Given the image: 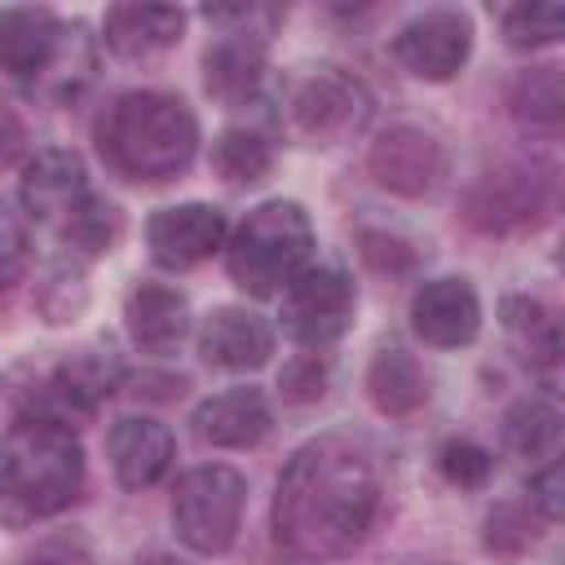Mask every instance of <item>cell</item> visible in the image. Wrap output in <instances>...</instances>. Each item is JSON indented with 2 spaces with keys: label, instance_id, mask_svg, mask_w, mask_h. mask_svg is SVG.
Wrapping results in <instances>:
<instances>
[{
  "label": "cell",
  "instance_id": "cell-5",
  "mask_svg": "<svg viewBox=\"0 0 565 565\" xmlns=\"http://www.w3.org/2000/svg\"><path fill=\"white\" fill-rule=\"evenodd\" d=\"M247 503V481L225 463L190 468L172 490V525L177 539L199 556H221L238 539Z\"/></svg>",
  "mask_w": 565,
  "mask_h": 565
},
{
  "label": "cell",
  "instance_id": "cell-33",
  "mask_svg": "<svg viewBox=\"0 0 565 565\" xmlns=\"http://www.w3.org/2000/svg\"><path fill=\"white\" fill-rule=\"evenodd\" d=\"M322 380H327L322 362H318V358H300V362H291V366L282 371V397H291V402H313V397H322Z\"/></svg>",
  "mask_w": 565,
  "mask_h": 565
},
{
  "label": "cell",
  "instance_id": "cell-6",
  "mask_svg": "<svg viewBox=\"0 0 565 565\" xmlns=\"http://www.w3.org/2000/svg\"><path fill=\"white\" fill-rule=\"evenodd\" d=\"M552 207V172L539 163H503L481 172L463 194L468 225L486 234H508L539 225Z\"/></svg>",
  "mask_w": 565,
  "mask_h": 565
},
{
  "label": "cell",
  "instance_id": "cell-25",
  "mask_svg": "<svg viewBox=\"0 0 565 565\" xmlns=\"http://www.w3.org/2000/svg\"><path fill=\"white\" fill-rule=\"evenodd\" d=\"M212 168L225 185H256L274 168V150L260 132L252 128H225L212 146Z\"/></svg>",
  "mask_w": 565,
  "mask_h": 565
},
{
  "label": "cell",
  "instance_id": "cell-16",
  "mask_svg": "<svg viewBox=\"0 0 565 565\" xmlns=\"http://www.w3.org/2000/svg\"><path fill=\"white\" fill-rule=\"evenodd\" d=\"M199 353L207 366H221V371H256L274 353V327L260 313L238 305L212 309L199 327Z\"/></svg>",
  "mask_w": 565,
  "mask_h": 565
},
{
  "label": "cell",
  "instance_id": "cell-19",
  "mask_svg": "<svg viewBox=\"0 0 565 565\" xmlns=\"http://www.w3.org/2000/svg\"><path fill=\"white\" fill-rule=\"evenodd\" d=\"M124 327L141 353H172L190 331V305L177 287L141 282L124 305Z\"/></svg>",
  "mask_w": 565,
  "mask_h": 565
},
{
  "label": "cell",
  "instance_id": "cell-27",
  "mask_svg": "<svg viewBox=\"0 0 565 565\" xmlns=\"http://www.w3.org/2000/svg\"><path fill=\"white\" fill-rule=\"evenodd\" d=\"M565 31V9L561 4H512L503 9V35L512 49H539L561 40Z\"/></svg>",
  "mask_w": 565,
  "mask_h": 565
},
{
  "label": "cell",
  "instance_id": "cell-22",
  "mask_svg": "<svg viewBox=\"0 0 565 565\" xmlns=\"http://www.w3.org/2000/svg\"><path fill=\"white\" fill-rule=\"evenodd\" d=\"M366 388H371V402L384 411V415H415L424 402H428V380L419 371V362L388 344L371 358V371H366Z\"/></svg>",
  "mask_w": 565,
  "mask_h": 565
},
{
  "label": "cell",
  "instance_id": "cell-7",
  "mask_svg": "<svg viewBox=\"0 0 565 565\" xmlns=\"http://www.w3.org/2000/svg\"><path fill=\"white\" fill-rule=\"evenodd\" d=\"M358 291L353 278L335 265H309L282 291V327L305 349H327L353 327Z\"/></svg>",
  "mask_w": 565,
  "mask_h": 565
},
{
  "label": "cell",
  "instance_id": "cell-1",
  "mask_svg": "<svg viewBox=\"0 0 565 565\" xmlns=\"http://www.w3.org/2000/svg\"><path fill=\"white\" fill-rule=\"evenodd\" d=\"M380 512V477L362 446L318 437L291 455L274 494V539L305 561L353 552Z\"/></svg>",
  "mask_w": 565,
  "mask_h": 565
},
{
  "label": "cell",
  "instance_id": "cell-28",
  "mask_svg": "<svg viewBox=\"0 0 565 565\" xmlns=\"http://www.w3.org/2000/svg\"><path fill=\"white\" fill-rule=\"evenodd\" d=\"M437 463H441V477L450 486H459V490H481L490 481V472H494V455L486 446L468 441V437L446 441L441 455H437Z\"/></svg>",
  "mask_w": 565,
  "mask_h": 565
},
{
  "label": "cell",
  "instance_id": "cell-11",
  "mask_svg": "<svg viewBox=\"0 0 565 565\" xmlns=\"http://www.w3.org/2000/svg\"><path fill=\"white\" fill-rule=\"evenodd\" d=\"M472 53V22L459 9H428L393 35V57L415 79H450Z\"/></svg>",
  "mask_w": 565,
  "mask_h": 565
},
{
  "label": "cell",
  "instance_id": "cell-10",
  "mask_svg": "<svg viewBox=\"0 0 565 565\" xmlns=\"http://www.w3.org/2000/svg\"><path fill=\"white\" fill-rule=\"evenodd\" d=\"M97 203L88 185V168L75 150H40L22 172V216L66 238L79 216Z\"/></svg>",
  "mask_w": 565,
  "mask_h": 565
},
{
  "label": "cell",
  "instance_id": "cell-26",
  "mask_svg": "<svg viewBox=\"0 0 565 565\" xmlns=\"http://www.w3.org/2000/svg\"><path fill=\"white\" fill-rule=\"evenodd\" d=\"M503 327L516 335V344L525 349L530 362H539V366H552V362H556V353H561V331H556V318H552L539 300H530V296H508V300H503Z\"/></svg>",
  "mask_w": 565,
  "mask_h": 565
},
{
  "label": "cell",
  "instance_id": "cell-13",
  "mask_svg": "<svg viewBox=\"0 0 565 565\" xmlns=\"http://www.w3.org/2000/svg\"><path fill=\"white\" fill-rule=\"evenodd\" d=\"M371 177L393 190V194H406V199H419V194H433L446 177V154H441V141L424 128H411V124H397L388 128L375 146H371Z\"/></svg>",
  "mask_w": 565,
  "mask_h": 565
},
{
  "label": "cell",
  "instance_id": "cell-31",
  "mask_svg": "<svg viewBox=\"0 0 565 565\" xmlns=\"http://www.w3.org/2000/svg\"><path fill=\"white\" fill-rule=\"evenodd\" d=\"M565 490H561V463L556 459H547L534 477H530V508L543 516V521H556L561 516V508H565V499H561Z\"/></svg>",
  "mask_w": 565,
  "mask_h": 565
},
{
  "label": "cell",
  "instance_id": "cell-35",
  "mask_svg": "<svg viewBox=\"0 0 565 565\" xmlns=\"http://www.w3.org/2000/svg\"><path fill=\"white\" fill-rule=\"evenodd\" d=\"M137 565H190V561H181V556H172V552H150V556H141Z\"/></svg>",
  "mask_w": 565,
  "mask_h": 565
},
{
  "label": "cell",
  "instance_id": "cell-12",
  "mask_svg": "<svg viewBox=\"0 0 565 565\" xmlns=\"http://www.w3.org/2000/svg\"><path fill=\"white\" fill-rule=\"evenodd\" d=\"M75 35H79V26H66L49 9L9 4V9H0V66L18 79H44L49 71L62 66Z\"/></svg>",
  "mask_w": 565,
  "mask_h": 565
},
{
  "label": "cell",
  "instance_id": "cell-18",
  "mask_svg": "<svg viewBox=\"0 0 565 565\" xmlns=\"http://www.w3.org/2000/svg\"><path fill=\"white\" fill-rule=\"evenodd\" d=\"M110 468L119 477L124 490H146L154 486L168 463H172V433L168 424L159 419H146V415H128L110 428Z\"/></svg>",
  "mask_w": 565,
  "mask_h": 565
},
{
  "label": "cell",
  "instance_id": "cell-3",
  "mask_svg": "<svg viewBox=\"0 0 565 565\" xmlns=\"http://www.w3.org/2000/svg\"><path fill=\"white\" fill-rule=\"evenodd\" d=\"M97 150L128 181H172L199 150V119L181 97L137 88L115 97L97 119Z\"/></svg>",
  "mask_w": 565,
  "mask_h": 565
},
{
  "label": "cell",
  "instance_id": "cell-29",
  "mask_svg": "<svg viewBox=\"0 0 565 565\" xmlns=\"http://www.w3.org/2000/svg\"><path fill=\"white\" fill-rule=\"evenodd\" d=\"M539 534V512L530 503H499L486 516V547L494 552H521Z\"/></svg>",
  "mask_w": 565,
  "mask_h": 565
},
{
  "label": "cell",
  "instance_id": "cell-36",
  "mask_svg": "<svg viewBox=\"0 0 565 565\" xmlns=\"http://www.w3.org/2000/svg\"><path fill=\"white\" fill-rule=\"evenodd\" d=\"M0 110H4V102H0Z\"/></svg>",
  "mask_w": 565,
  "mask_h": 565
},
{
  "label": "cell",
  "instance_id": "cell-20",
  "mask_svg": "<svg viewBox=\"0 0 565 565\" xmlns=\"http://www.w3.org/2000/svg\"><path fill=\"white\" fill-rule=\"evenodd\" d=\"M115 388H119V362L110 353H102V349H79L53 371L49 393H44L53 406H40V411L62 419V424H71V415H88Z\"/></svg>",
  "mask_w": 565,
  "mask_h": 565
},
{
  "label": "cell",
  "instance_id": "cell-32",
  "mask_svg": "<svg viewBox=\"0 0 565 565\" xmlns=\"http://www.w3.org/2000/svg\"><path fill=\"white\" fill-rule=\"evenodd\" d=\"M362 256L375 265V269H411V260H415V252L402 243V238H393V234H375V230H366L362 234Z\"/></svg>",
  "mask_w": 565,
  "mask_h": 565
},
{
  "label": "cell",
  "instance_id": "cell-15",
  "mask_svg": "<svg viewBox=\"0 0 565 565\" xmlns=\"http://www.w3.org/2000/svg\"><path fill=\"white\" fill-rule=\"evenodd\" d=\"M411 327L433 349L472 344L481 331V300L463 278H433L411 300Z\"/></svg>",
  "mask_w": 565,
  "mask_h": 565
},
{
  "label": "cell",
  "instance_id": "cell-30",
  "mask_svg": "<svg viewBox=\"0 0 565 565\" xmlns=\"http://www.w3.org/2000/svg\"><path fill=\"white\" fill-rule=\"evenodd\" d=\"M31 260V238H26V216L0 194V291H9Z\"/></svg>",
  "mask_w": 565,
  "mask_h": 565
},
{
  "label": "cell",
  "instance_id": "cell-21",
  "mask_svg": "<svg viewBox=\"0 0 565 565\" xmlns=\"http://www.w3.org/2000/svg\"><path fill=\"white\" fill-rule=\"evenodd\" d=\"M106 49L137 62V57H154L163 49H172L185 31V13L177 4H115L106 9Z\"/></svg>",
  "mask_w": 565,
  "mask_h": 565
},
{
  "label": "cell",
  "instance_id": "cell-23",
  "mask_svg": "<svg viewBox=\"0 0 565 565\" xmlns=\"http://www.w3.org/2000/svg\"><path fill=\"white\" fill-rule=\"evenodd\" d=\"M503 446L521 459H556L561 411L547 397H521L503 415Z\"/></svg>",
  "mask_w": 565,
  "mask_h": 565
},
{
  "label": "cell",
  "instance_id": "cell-4",
  "mask_svg": "<svg viewBox=\"0 0 565 565\" xmlns=\"http://www.w3.org/2000/svg\"><path fill=\"white\" fill-rule=\"evenodd\" d=\"M230 278L247 296H278L313 265V225L309 212L291 199H269L234 230L225 247Z\"/></svg>",
  "mask_w": 565,
  "mask_h": 565
},
{
  "label": "cell",
  "instance_id": "cell-8",
  "mask_svg": "<svg viewBox=\"0 0 565 565\" xmlns=\"http://www.w3.org/2000/svg\"><path fill=\"white\" fill-rule=\"evenodd\" d=\"M274 9H207L212 22H238L230 26L207 53H203V84L216 102L225 106H247L256 102L265 84V31H252L256 18H269Z\"/></svg>",
  "mask_w": 565,
  "mask_h": 565
},
{
  "label": "cell",
  "instance_id": "cell-14",
  "mask_svg": "<svg viewBox=\"0 0 565 565\" xmlns=\"http://www.w3.org/2000/svg\"><path fill=\"white\" fill-rule=\"evenodd\" d=\"M146 243L150 256L163 269H190L199 260H207L212 252H221L225 243V216L212 203H177V207H159L146 225Z\"/></svg>",
  "mask_w": 565,
  "mask_h": 565
},
{
  "label": "cell",
  "instance_id": "cell-2",
  "mask_svg": "<svg viewBox=\"0 0 565 565\" xmlns=\"http://www.w3.org/2000/svg\"><path fill=\"white\" fill-rule=\"evenodd\" d=\"M84 486V446L71 424L31 411L0 437V516L31 521L62 512Z\"/></svg>",
  "mask_w": 565,
  "mask_h": 565
},
{
  "label": "cell",
  "instance_id": "cell-17",
  "mask_svg": "<svg viewBox=\"0 0 565 565\" xmlns=\"http://www.w3.org/2000/svg\"><path fill=\"white\" fill-rule=\"evenodd\" d=\"M194 437L207 441V446H221V450H247L256 446L265 433H269V402L260 388H225V393H212L207 402H199L194 411Z\"/></svg>",
  "mask_w": 565,
  "mask_h": 565
},
{
  "label": "cell",
  "instance_id": "cell-9",
  "mask_svg": "<svg viewBox=\"0 0 565 565\" xmlns=\"http://www.w3.org/2000/svg\"><path fill=\"white\" fill-rule=\"evenodd\" d=\"M371 106H375V102H371L366 84H362L358 75L340 71V66H318V71H309V75L296 84V93H291V119H296V128H300L309 141H318V146H335V141H344V137L362 132L366 119H371Z\"/></svg>",
  "mask_w": 565,
  "mask_h": 565
},
{
  "label": "cell",
  "instance_id": "cell-24",
  "mask_svg": "<svg viewBox=\"0 0 565 565\" xmlns=\"http://www.w3.org/2000/svg\"><path fill=\"white\" fill-rule=\"evenodd\" d=\"M508 106L521 124H539V128H556L565 119V84H561V66H534L521 71L508 88Z\"/></svg>",
  "mask_w": 565,
  "mask_h": 565
},
{
  "label": "cell",
  "instance_id": "cell-34",
  "mask_svg": "<svg viewBox=\"0 0 565 565\" xmlns=\"http://www.w3.org/2000/svg\"><path fill=\"white\" fill-rule=\"evenodd\" d=\"M18 565H93V556L79 539H44Z\"/></svg>",
  "mask_w": 565,
  "mask_h": 565
}]
</instances>
